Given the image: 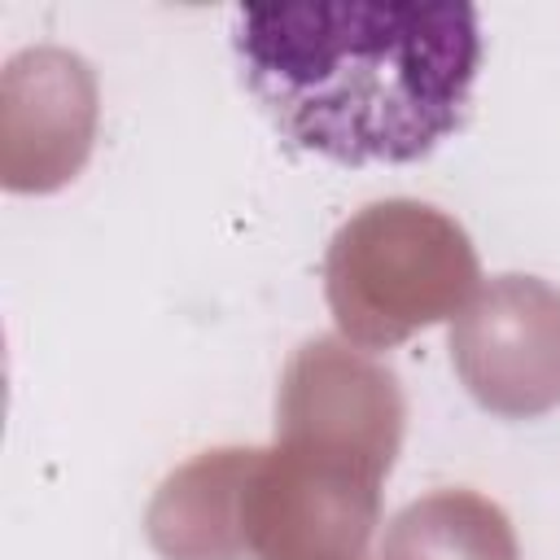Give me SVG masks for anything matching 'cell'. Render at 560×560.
<instances>
[{"label": "cell", "mask_w": 560, "mask_h": 560, "mask_svg": "<svg viewBox=\"0 0 560 560\" xmlns=\"http://www.w3.org/2000/svg\"><path fill=\"white\" fill-rule=\"evenodd\" d=\"M232 52L289 144L407 166L468 122L481 26L472 4H271L236 9Z\"/></svg>", "instance_id": "cell-1"}]
</instances>
